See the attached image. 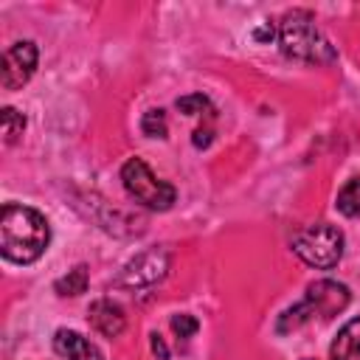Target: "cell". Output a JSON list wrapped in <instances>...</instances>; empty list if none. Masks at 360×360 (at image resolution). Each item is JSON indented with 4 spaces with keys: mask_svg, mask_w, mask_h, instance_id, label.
Segmentation results:
<instances>
[{
    "mask_svg": "<svg viewBox=\"0 0 360 360\" xmlns=\"http://www.w3.org/2000/svg\"><path fill=\"white\" fill-rule=\"evenodd\" d=\"M51 245V225L42 211L6 202L0 211V250L14 264H34Z\"/></svg>",
    "mask_w": 360,
    "mask_h": 360,
    "instance_id": "6da1fadb",
    "label": "cell"
},
{
    "mask_svg": "<svg viewBox=\"0 0 360 360\" xmlns=\"http://www.w3.org/2000/svg\"><path fill=\"white\" fill-rule=\"evenodd\" d=\"M276 42L287 59L307 62V65H332L338 51L332 39L318 28L312 11L292 8L276 22Z\"/></svg>",
    "mask_w": 360,
    "mask_h": 360,
    "instance_id": "7a4b0ae2",
    "label": "cell"
},
{
    "mask_svg": "<svg viewBox=\"0 0 360 360\" xmlns=\"http://www.w3.org/2000/svg\"><path fill=\"white\" fill-rule=\"evenodd\" d=\"M352 301V292L346 284L332 281V278H318L312 284H307L304 298L292 307H287L278 321H276V332L278 335H290L312 321H329L335 315H340Z\"/></svg>",
    "mask_w": 360,
    "mask_h": 360,
    "instance_id": "3957f363",
    "label": "cell"
},
{
    "mask_svg": "<svg viewBox=\"0 0 360 360\" xmlns=\"http://www.w3.org/2000/svg\"><path fill=\"white\" fill-rule=\"evenodd\" d=\"M290 248L304 264L315 270H332L343 259L346 236L332 222H312L290 239Z\"/></svg>",
    "mask_w": 360,
    "mask_h": 360,
    "instance_id": "277c9868",
    "label": "cell"
},
{
    "mask_svg": "<svg viewBox=\"0 0 360 360\" xmlns=\"http://www.w3.org/2000/svg\"><path fill=\"white\" fill-rule=\"evenodd\" d=\"M121 186L141 208H149V211H169L177 202V188L160 180L146 166L143 158H129L121 166Z\"/></svg>",
    "mask_w": 360,
    "mask_h": 360,
    "instance_id": "5b68a950",
    "label": "cell"
},
{
    "mask_svg": "<svg viewBox=\"0 0 360 360\" xmlns=\"http://www.w3.org/2000/svg\"><path fill=\"white\" fill-rule=\"evenodd\" d=\"M172 267V253L163 245L146 248L141 253H135L115 276V287L121 290H143V287H155L158 281L166 278Z\"/></svg>",
    "mask_w": 360,
    "mask_h": 360,
    "instance_id": "8992f818",
    "label": "cell"
},
{
    "mask_svg": "<svg viewBox=\"0 0 360 360\" xmlns=\"http://www.w3.org/2000/svg\"><path fill=\"white\" fill-rule=\"evenodd\" d=\"M39 51L31 39H17L6 48L3 62H0V84L3 90H20L37 70Z\"/></svg>",
    "mask_w": 360,
    "mask_h": 360,
    "instance_id": "52a82bcc",
    "label": "cell"
},
{
    "mask_svg": "<svg viewBox=\"0 0 360 360\" xmlns=\"http://www.w3.org/2000/svg\"><path fill=\"white\" fill-rule=\"evenodd\" d=\"M82 197H84L87 202H79V200H76L73 205H76L90 222H96L101 231H107V233H118V236L138 231V228H132V219H129L124 211H115V208H112L107 200H101L98 194H93V191L87 194V191H84Z\"/></svg>",
    "mask_w": 360,
    "mask_h": 360,
    "instance_id": "ba28073f",
    "label": "cell"
},
{
    "mask_svg": "<svg viewBox=\"0 0 360 360\" xmlns=\"http://www.w3.org/2000/svg\"><path fill=\"white\" fill-rule=\"evenodd\" d=\"M87 323L101 338H118L127 326V315H124L121 304H115L112 298H96L87 307Z\"/></svg>",
    "mask_w": 360,
    "mask_h": 360,
    "instance_id": "9c48e42d",
    "label": "cell"
},
{
    "mask_svg": "<svg viewBox=\"0 0 360 360\" xmlns=\"http://www.w3.org/2000/svg\"><path fill=\"white\" fill-rule=\"evenodd\" d=\"M53 352L62 360H104L96 343H90L76 329H65V326L53 332Z\"/></svg>",
    "mask_w": 360,
    "mask_h": 360,
    "instance_id": "30bf717a",
    "label": "cell"
},
{
    "mask_svg": "<svg viewBox=\"0 0 360 360\" xmlns=\"http://www.w3.org/2000/svg\"><path fill=\"white\" fill-rule=\"evenodd\" d=\"M329 360H360V315L338 329L329 346Z\"/></svg>",
    "mask_w": 360,
    "mask_h": 360,
    "instance_id": "8fae6325",
    "label": "cell"
},
{
    "mask_svg": "<svg viewBox=\"0 0 360 360\" xmlns=\"http://www.w3.org/2000/svg\"><path fill=\"white\" fill-rule=\"evenodd\" d=\"M87 281H90L87 264H76V267H70L65 276H59V278L53 281V290H56L59 295H70V298H76V295L87 292Z\"/></svg>",
    "mask_w": 360,
    "mask_h": 360,
    "instance_id": "7c38bea8",
    "label": "cell"
},
{
    "mask_svg": "<svg viewBox=\"0 0 360 360\" xmlns=\"http://www.w3.org/2000/svg\"><path fill=\"white\" fill-rule=\"evenodd\" d=\"M335 208L343 217H352V219L360 217V177H352L343 183V188L335 197Z\"/></svg>",
    "mask_w": 360,
    "mask_h": 360,
    "instance_id": "4fadbf2b",
    "label": "cell"
},
{
    "mask_svg": "<svg viewBox=\"0 0 360 360\" xmlns=\"http://www.w3.org/2000/svg\"><path fill=\"white\" fill-rule=\"evenodd\" d=\"M141 132L146 138H166L169 135V121H166V112L160 107H152L141 115Z\"/></svg>",
    "mask_w": 360,
    "mask_h": 360,
    "instance_id": "5bb4252c",
    "label": "cell"
},
{
    "mask_svg": "<svg viewBox=\"0 0 360 360\" xmlns=\"http://www.w3.org/2000/svg\"><path fill=\"white\" fill-rule=\"evenodd\" d=\"M174 107H177L183 115H208V112H214L211 98H208V96H202V93H188V96H180V98L174 101Z\"/></svg>",
    "mask_w": 360,
    "mask_h": 360,
    "instance_id": "9a60e30c",
    "label": "cell"
},
{
    "mask_svg": "<svg viewBox=\"0 0 360 360\" xmlns=\"http://www.w3.org/2000/svg\"><path fill=\"white\" fill-rule=\"evenodd\" d=\"M22 132H25V115L14 107H3V138H6V143L20 141Z\"/></svg>",
    "mask_w": 360,
    "mask_h": 360,
    "instance_id": "2e32d148",
    "label": "cell"
},
{
    "mask_svg": "<svg viewBox=\"0 0 360 360\" xmlns=\"http://www.w3.org/2000/svg\"><path fill=\"white\" fill-rule=\"evenodd\" d=\"M197 329H200V321H197L194 315H188V312H177V315H172V332H174L180 340L194 338Z\"/></svg>",
    "mask_w": 360,
    "mask_h": 360,
    "instance_id": "e0dca14e",
    "label": "cell"
},
{
    "mask_svg": "<svg viewBox=\"0 0 360 360\" xmlns=\"http://www.w3.org/2000/svg\"><path fill=\"white\" fill-rule=\"evenodd\" d=\"M211 141H214V127H211V124L197 127V129H194V135H191V143H194L197 149H208V146H211Z\"/></svg>",
    "mask_w": 360,
    "mask_h": 360,
    "instance_id": "ac0fdd59",
    "label": "cell"
},
{
    "mask_svg": "<svg viewBox=\"0 0 360 360\" xmlns=\"http://www.w3.org/2000/svg\"><path fill=\"white\" fill-rule=\"evenodd\" d=\"M253 39H256V42H273V39H276V22L264 20L262 25H256V28H253Z\"/></svg>",
    "mask_w": 360,
    "mask_h": 360,
    "instance_id": "d6986e66",
    "label": "cell"
},
{
    "mask_svg": "<svg viewBox=\"0 0 360 360\" xmlns=\"http://www.w3.org/2000/svg\"><path fill=\"white\" fill-rule=\"evenodd\" d=\"M149 349H152V354H155L158 360H169V346H166V340H163L158 332L149 335Z\"/></svg>",
    "mask_w": 360,
    "mask_h": 360,
    "instance_id": "ffe728a7",
    "label": "cell"
},
{
    "mask_svg": "<svg viewBox=\"0 0 360 360\" xmlns=\"http://www.w3.org/2000/svg\"><path fill=\"white\" fill-rule=\"evenodd\" d=\"M307 360H312V357H307Z\"/></svg>",
    "mask_w": 360,
    "mask_h": 360,
    "instance_id": "44dd1931",
    "label": "cell"
}]
</instances>
